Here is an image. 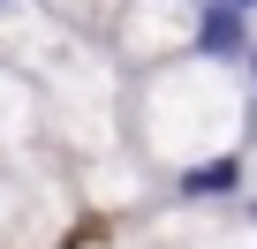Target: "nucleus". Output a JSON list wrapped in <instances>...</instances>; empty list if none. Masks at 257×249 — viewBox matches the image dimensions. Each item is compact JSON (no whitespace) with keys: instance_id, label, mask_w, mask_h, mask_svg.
I'll return each instance as SVG.
<instances>
[{"instance_id":"nucleus-5","label":"nucleus","mask_w":257,"mask_h":249,"mask_svg":"<svg viewBox=\"0 0 257 249\" xmlns=\"http://www.w3.org/2000/svg\"><path fill=\"white\" fill-rule=\"evenodd\" d=\"M68 189H76V211L83 219H106V226H121V219H137L144 204H159L167 196V181L137 159V151H106V159H83V166H68Z\"/></svg>"},{"instance_id":"nucleus-7","label":"nucleus","mask_w":257,"mask_h":249,"mask_svg":"<svg viewBox=\"0 0 257 249\" xmlns=\"http://www.w3.org/2000/svg\"><path fill=\"white\" fill-rule=\"evenodd\" d=\"M242 76H249V91H257V38L242 46Z\"/></svg>"},{"instance_id":"nucleus-3","label":"nucleus","mask_w":257,"mask_h":249,"mask_svg":"<svg viewBox=\"0 0 257 249\" xmlns=\"http://www.w3.org/2000/svg\"><path fill=\"white\" fill-rule=\"evenodd\" d=\"M212 16H219V0H121V16L106 23V53L128 76H144L159 61L204 53L212 46Z\"/></svg>"},{"instance_id":"nucleus-1","label":"nucleus","mask_w":257,"mask_h":249,"mask_svg":"<svg viewBox=\"0 0 257 249\" xmlns=\"http://www.w3.org/2000/svg\"><path fill=\"white\" fill-rule=\"evenodd\" d=\"M257 144V91L234 53H182L128 76V151L167 189L234 196V166Z\"/></svg>"},{"instance_id":"nucleus-2","label":"nucleus","mask_w":257,"mask_h":249,"mask_svg":"<svg viewBox=\"0 0 257 249\" xmlns=\"http://www.w3.org/2000/svg\"><path fill=\"white\" fill-rule=\"evenodd\" d=\"M106 249H257V204L249 196H189L167 189L137 219H121Z\"/></svg>"},{"instance_id":"nucleus-4","label":"nucleus","mask_w":257,"mask_h":249,"mask_svg":"<svg viewBox=\"0 0 257 249\" xmlns=\"http://www.w3.org/2000/svg\"><path fill=\"white\" fill-rule=\"evenodd\" d=\"M83 226L76 211V189H68V166H31V174H8L0 166V249H68V234Z\"/></svg>"},{"instance_id":"nucleus-6","label":"nucleus","mask_w":257,"mask_h":249,"mask_svg":"<svg viewBox=\"0 0 257 249\" xmlns=\"http://www.w3.org/2000/svg\"><path fill=\"white\" fill-rule=\"evenodd\" d=\"M0 166H8V174L53 166V151H46V98L8 61H0Z\"/></svg>"}]
</instances>
